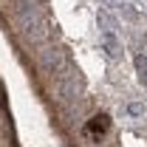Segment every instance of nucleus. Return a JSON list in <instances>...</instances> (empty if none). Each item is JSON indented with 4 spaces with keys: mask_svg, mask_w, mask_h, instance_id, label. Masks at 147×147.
I'll return each instance as SVG.
<instances>
[{
    "mask_svg": "<svg viewBox=\"0 0 147 147\" xmlns=\"http://www.w3.org/2000/svg\"><path fill=\"white\" fill-rule=\"evenodd\" d=\"M110 127V119L105 116V113H99V116H93L91 122L85 125V136L88 139H93V142H99V136H105Z\"/></svg>",
    "mask_w": 147,
    "mask_h": 147,
    "instance_id": "f257e3e1",
    "label": "nucleus"
}]
</instances>
